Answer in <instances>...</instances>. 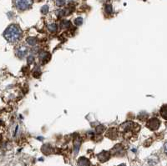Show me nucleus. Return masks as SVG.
I'll list each match as a JSON object with an SVG mask.
<instances>
[{"mask_svg": "<svg viewBox=\"0 0 167 166\" xmlns=\"http://www.w3.org/2000/svg\"><path fill=\"white\" fill-rule=\"evenodd\" d=\"M21 35H22V30L16 24L9 25L3 33L4 38L10 43H15L18 40H19Z\"/></svg>", "mask_w": 167, "mask_h": 166, "instance_id": "f257e3e1", "label": "nucleus"}, {"mask_svg": "<svg viewBox=\"0 0 167 166\" xmlns=\"http://www.w3.org/2000/svg\"><path fill=\"white\" fill-rule=\"evenodd\" d=\"M33 0H14L16 7L20 10H26L33 4Z\"/></svg>", "mask_w": 167, "mask_h": 166, "instance_id": "f03ea898", "label": "nucleus"}, {"mask_svg": "<svg viewBox=\"0 0 167 166\" xmlns=\"http://www.w3.org/2000/svg\"><path fill=\"white\" fill-rule=\"evenodd\" d=\"M160 122L157 118H152V119H149V121L147 122V128L150 129V130H158V128L160 127Z\"/></svg>", "mask_w": 167, "mask_h": 166, "instance_id": "7ed1b4c3", "label": "nucleus"}, {"mask_svg": "<svg viewBox=\"0 0 167 166\" xmlns=\"http://www.w3.org/2000/svg\"><path fill=\"white\" fill-rule=\"evenodd\" d=\"M27 54H28V48L26 46H20L19 48L16 49V55L20 59L25 57Z\"/></svg>", "mask_w": 167, "mask_h": 166, "instance_id": "20e7f679", "label": "nucleus"}, {"mask_svg": "<svg viewBox=\"0 0 167 166\" xmlns=\"http://www.w3.org/2000/svg\"><path fill=\"white\" fill-rule=\"evenodd\" d=\"M109 156H110V154H109V152H108V151H103V152L99 153V154L97 155L99 160L101 161V162L107 161L108 159H109Z\"/></svg>", "mask_w": 167, "mask_h": 166, "instance_id": "39448f33", "label": "nucleus"}, {"mask_svg": "<svg viewBox=\"0 0 167 166\" xmlns=\"http://www.w3.org/2000/svg\"><path fill=\"white\" fill-rule=\"evenodd\" d=\"M78 166H90V162L87 158L80 157L78 159Z\"/></svg>", "mask_w": 167, "mask_h": 166, "instance_id": "423d86ee", "label": "nucleus"}, {"mask_svg": "<svg viewBox=\"0 0 167 166\" xmlns=\"http://www.w3.org/2000/svg\"><path fill=\"white\" fill-rule=\"evenodd\" d=\"M49 57H50V55H49V54L47 53V52H41L40 54H39V60L40 61L42 62V63H45V62H48V60H49Z\"/></svg>", "mask_w": 167, "mask_h": 166, "instance_id": "0eeeda50", "label": "nucleus"}, {"mask_svg": "<svg viewBox=\"0 0 167 166\" xmlns=\"http://www.w3.org/2000/svg\"><path fill=\"white\" fill-rule=\"evenodd\" d=\"M160 115L164 118L167 119V104H165L161 107L160 108Z\"/></svg>", "mask_w": 167, "mask_h": 166, "instance_id": "6e6552de", "label": "nucleus"}, {"mask_svg": "<svg viewBox=\"0 0 167 166\" xmlns=\"http://www.w3.org/2000/svg\"><path fill=\"white\" fill-rule=\"evenodd\" d=\"M80 144H81V140H80V139H76L75 140V141H74V150H75V153L77 154L78 153V151H79V149H80Z\"/></svg>", "mask_w": 167, "mask_h": 166, "instance_id": "1a4fd4ad", "label": "nucleus"}, {"mask_svg": "<svg viewBox=\"0 0 167 166\" xmlns=\"http://www.w3.org/2000/svg\"><path fill=\"white\" fill-rule=\"evenodd\" d=\"M48 29L49 32L54 33L58 30V25L56 24H51L48 26Z\"/></svg>", "mask_w": 167, "mask_h": 166, "instance_id": "9d476101", "label": "nucleus"}, {"mask_svg": "<svg viewBox=\"0 0 167 166\" xmlns=\"http://www.w3.org/2000/svg\"><path fill=\"white\" fill-rule=\"evenodd\" d=\"M107 136L110 139H115L116 138V130L115 129H113V132H112V129L109 130V131L107 133Z\"/></svg>", "mask_w": 167, "mask_h": 166, "instance_id": "9b49d317", "label": "nucleus"}, {"mask_svg": "<svg viewBox=\"0 0 167 166\" xmlns=\"http://www.w3.org/2000/svg\"><path fill=\"white\" fill-rule=\"evenodd\" d=\"M27 43H28L29 45L34 46V45H36V44H37V39H36L35 38L30 37V38H28L27 39Z\"/></svg>", "mask_w": 167, "mask_h": 166, "instance_id": "f8f14e48", "label": "nucleus"}, {"mask_svg": "<svg viewBox=\"0 0 167 166\" xmlns=\"http://www.w3.org/2000/svg\"><path fill=\"white\" fill-rule=\"evenodd\" d=\"M70 23L67 20H64L61 22V28H68L70 27Z\"/></svg>", "mask_w": 167, "mask_h": 166, "instance_id": "ddd939ff", "label": "nucleus"}, {"mask_svg": "<svg viewBox=\"0 0 167 166\" xmlns=\"http://www.w3.org/2000/svg\"><path fill=\"white\" fill-rule=\"evenodd\" d=\"M82 24H83V19L81 17H78L77 19H74V24L76 26H80Z\"/></svg>", "mask_w": 167, "mask_h": 166, "instance_id": "4468645a", "label": "nucleus"}, {"mask_svg": "<svg viewBox=\"0 0 167 166\" xmlns=\"http://www.w3.org/2000/svg\"><path fill=\"white\" fill-rule=\"evenodd\" d=\"M105 130V127L103 126V125H99L97 128H96V133H98V134H100V133H102L103 131Z\"/></svg>", "mask_w": 167, "mask_h": 166, "instance_id": "2eb2a0df", "label": "nucleus"}, {"mask_svg": "<svg viewBox=\"0 0 167 166\" xmlns=\"http://www.w3.org/2000/svg\"><path fill=\"white\" fill-rule=\"evenodd\" d=\"M48 11V7L47 5H44V6H43L42 8H41V12L42 13H44V14H45V13H47Z\"/></svg>", "mask_w": 167, "mask_h": 166, "instance_id": "dca6fc26", "label": "nucleus"}, {"mask_svg": "<svg viewBox=\"0 0 167 166\" xmlns=\"http://www.w3.org/2000/svg\"><path fill=\"white\" fill-rule=\"evenodd\" d=\"M56 4L60 7H62L65 4V0H56Z\"/></svg>", "mask_w": 167, "mask_h": 166, "instance_id": "f3484780", "label": "nucleus"}, {"mask_svg": "<svg viewBox=\"0 0 167 166\" xmlns=\"http://www.w3.org/2000/svg\"><path fill=\"white\" fill-rule=\"evenodd\" d=\"M105 11L108 13H112V6L110 5V4H108L106 5V7H105Z\"/></svg>", "mask_w": 167, "mask_h": 166, "instance_id": "a211bd4d", "label": "nucleus"}, {"mask_svg": "<svg viewBox=\"0 0 167 166\" xmlns=\"http://www.w3.org/2000/svg\"><path fill=\"white\" fill-rule=\"evenodd\" d=\"M34 62V58L33 56H29L28 57V64H32Z\"/></svg>", "mask_w": 167, "mask_h": 166, "instance_id": "6ab92c4d", "label": "nucleus"}, {"mask_svg": "<svg viewBox=\"0 0 167 166\" xmlns=\"http://www.w3.org/2000/svg\"><path fill=\"white\" fill-rule=\"evenodd\" d=\"M164 151H165V153L167 154V142L165 144V145H164Z\"/></svg>", "mask_w": 167, "mask_h": 166, "instance_id": "aec40b11", "label": "nucleus"}, {"mask_svg": "<svg viewBox=\"0 0 167 166\" xmlns=\"http://www.w3.org/2000/svg\"><path fill=\"white\" fill-rule=\"evenodd\" d=\"M119 166H125V165H124V164H122V165H119Z\"/></svg>", "mask_w": 167, "mask_h": 166, "instance_id": "412c9836", "label": "nucleus"}]
</instances>
